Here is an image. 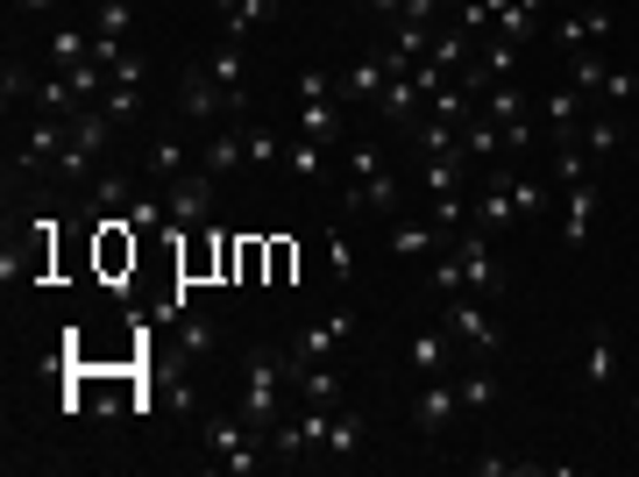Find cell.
I'll list each match as a JSON object with an SVG mask.
<instances>
[{
  "label": "cell",
  "mask_w": 639,
  "mask_h": 477,
  "mask_svg": "<svg viewBox=\"0 0 639 477\" xmlns=\"http://www.w3.org/2000/svg\"><path fill=\"white\" fill-rule=\"evenodd\" d=\"M561 192H569V200H561V243L583 249L590 229H597V186H590V178H569Z\"/></svg>",
  "instance_id": "8"
},
{
  "label": "cell",
  "mask_w": 639,
  "mask_h": 477,
  "mask_svg": "<svg viewBox=\"0 0 639 477\" xmlns=\"http://www.w3.org/2000/svg\"><path fill=\"white\" fill-rule=\"evenodd\" d=\"M143 71H149V57H135V51L114 57V79H121V86H143Z\"/></svg>",
  "instance_id": "47"
},
{
  "label": "cell",
  "mask_w": 639,
  "mask_h": 477,
  "mask_svg": "<svg viewBox=\"0 0 639 477\" xmlns=\"http://www.w3.org/2000/svg\"><path fill=\"white\" fill-rule=\"evenodd\" d=\"M455 392H462V413H483V407L497 399V378H491V370H469V378L455 385Z\"/></svg>",
  "instance_id": "38"
},
{
  "label": "cell",
  "mask_w": 639,
  "mask_h": 477,
  "mask_svg": "<svg viewBox=\"0 0 639 477\" xmlns=\"http://www.w3.org/2000/svg\"><path fill=\"white\" fill-rule=\"evenodd\" d=\"M86 57H93V36H86V29H51V65L57 71L86 65Z\"/></svg>",
  "instance_id": "26"
},
{
  "label": "cell",
  "mask_w": 639,
  "mask_h": 477,
  "mask_svg": "<svg viewBox=\"0 0 639 477\" xmlns=\"http://www.w3.org/2000/svg\"><path fill=\"white\" fill-rule=\"evenodd\" d=\"M299 136L334 143L341 136V100H306V108H299Z\"/></svg>",
  "instance_id": "23"
},
{
  "label": "cell",
  "mask_w": 639,
  "mask_h": 477,
  "mask_svg": "<svg viewBox=\"0 0 639 477\" xmlns=\"http://www.w3.org/2000/svg\"><path fill=\"white\" fill-rule=\"evenodd\" d=\"M164 207H171L178 229H200V221L213 214V178L200 171V164H192L186 178H171V186H164Z\"/></svg>",
  "instance_id": "4"
},
{
  "label": "cell",
  "mask_w": 639,
  "mask_h": 477,
  "mask_svg": "<svg viewBox=\"0 0 639 477\" xmlns=\"http://www.w3.org/2000/svg\"><path fill=\"white\" fill-rule=\"evenodd\" d=\"M505 151H532V122L519 114V122H505Z\"/></svg>",
  "instance_id": "49"
},
{
  "label": "cell",
  "mask_w": 639,
  "mask_h": 477,
  "mask_svg": "<svg viewBox=\"0 0 639 477\" xmlns=\"http://www.w3.org/2000/svg\"><path fill=\"white\" fill-rule=\"evenodd\" d=\"M71 143V114H36V129H29L22 157H14V171H36V164H57V151Z\"/></svg>",
  "instance_id": "9"
},
{
  "label": "cell",
  "mask_w": 639,
  "mask_h": 477,
  "mask_svg": "<svg viewBox=\"0 0 639 477\" xmlns=\"http://www.w3.org/2000/svg\"><path fill=\"white\" fill-rule=\"evenodd\" d=\"M178 114H186V122H213V114H242V100L227 93L206 65H186L178 71Z\"/></svg>",
  "instance_id": "3"
},
{
  "label": "cell",
  "mask_w": 639,
  "mask_h": 477,
  "mask_svg": "<svg viewBox=\"0 0 639 477\" xmlns=\"http://www.w3.org/2000/svg\"><path fill=\"white\" fill-rule=\"evenodd\" d=\"M384 86H391V65H384V51L356 57V65L341 71V108H377V100H384Z\"/></svg>",
  "instance_id": "7"
},
{
  "label": "cell",
  "mask_w": 639,
  "mask_h": 477,
  "mask_svg": "<svg viewBox=\"0 0 639 477\" xmlns=\"http://www.w3.org/2000/svg\"><path fill=\"white\" fill-rule=\"evenodd\" d=\"M292 364H299V356H292ZM292 392L306 399V407H341V370H334V364H299Z\"/></svg>",
  "instance_id": "13"
},
{
  "label": "cell",
  "mask_w": 639,
  "mask_h": 477,
  "mask_svg": "<svg viewBox=\"0 0 639 477\" xmlns=\"http://www.w3.org/2000/svg\"><path fill=\"white\" fill-rule=\"evenodd\" d=\"M469 470L477 477H526V470H547V464H526V456H477Z\"/></svg>",
  "instance_id": "41"
},
{
  "label": "cell",
  "mask_w": 639,
  "mask_h": 477,
  "mask_svg": "<svg viewBox=\"0 0 639 477\" xmlns=\"http://www.w3.org/2000/svg\"><path fill=\"white\" fill-rule=\"evenodd\" d=\"M540 8H554V0H540Z\"/></svg>",
  "instance_id": "54"
},
{
  "label": "cell",
  "mask_w": 639,
  "mask_h": 477,
  "mask_svg": "<svg viewBox=\"0 0 639 477\" xmlns=\"http://www.w3.org/2000/svg\"><path fill=\"white\" fill-rule=\"evenodd\" d=\"M604 79H612V65H604L597 51L569 57V86H575V93H604Z\"/></svg>",
  "instance_id": "31"
},
{
  "label": "cell",
  "mask_w": 639,
  "mask_h": 477,
  "mask_svg": "<svg viewBox=\"0 0 639 477\" xmlns=\"http://www.w3.org/2000/svg\"><path fill=\"white\" fill-rule=\"evenodd\" d=\"M14 8H22V14H51L57 0H14Z\"/></svg>",
  "instance_id": "51"
},
{
  "label": "cell",
  "mask_w": 639,
  "mask_h": 477,
  "mask_svg": "<svg viewBox=\"0 0 639 477\" xmlns=\"http://www.w3.org/2000/svg\"><path fill=\"white\" fill-rule=\"evenodd\" d=\"M469 178V157L462 151H440V157H419V192L434 200V192H462Z\"/></svg>",
  "instance_id": "14"
},
{
  "label": "cell",
  "mask_w": 639,
  "mask_h": 477,
  "mask_svg": "<svg viewBox=\"0 0 639 477\" xmlns=\"http://www.w3.org/2000/svg\"><path fill=\"white\" fill-rule=\"evenodd\" d=\"M362 8H370L377 22H399V14H405V0H362Z\"/></svg>",
  "instance_id": "50"
},
{
  "label": "cell",
  "mask_w": 639,
  "mask_h": 477,
  "mask_svg": "<svg viewBox=\"0 0 639 477\" xmlns=\"http://www.w3.org/2000/svg\"><path fill=\"white\" fill-rule=\"evenodd\" d=\"M0 100H8V108L36 100V79H29V65H22V57H8V71H0Z\"/></svg>",
  "instance_id": "37"
},
{
  "label": "cell",
  "mask_w": 639,
  "mask_h": 477,
  "mask_svg": "<svg viewBox=\"0 0 639 477\" xmlns=\"http://www.w3.org/2000/svg\"><path fill=\"white\" fill-rule=\"evenodd\" d=\"M128 8H135V0H100L93 36H100V43H121V36H128Z\"/></svg>",
  "instance_id": "35"
},
{
  "label": "cell",
  "mask_w": 639,
  "mask_h": 477,
  "mask_svg": "<svg viewBox=\"0 0 639 477\" xmlns=\"http://www.w3.org/2000/svg\"><path fill=\"white\" fill-rule=\"evenodd\" d=\"M348 171H356V178L384 171V151H377V143H356V157H348Z\"/></svg>",
  "instance_id": "48"
},
{
  "label": "cell",
  "mask_w": 639,
  "mask_h": 477,
  "mask_svg": "<svg viewBox=\"0 0 639 477\" xmlns=\"http://www.w3.org/2000/svg\"><path fill=\"white\" fill-rule=\"evenodd\" d=\"M413 370L419 378H440L448 370V335H413Z\"/></svg>",
  "instance_id": "33"
},
{
  "label": "cell",
  "mask_w": 639,
  "mask_h": 477,
  "mask_svg": "<svg viewBox=\"0 0 639 477\" xmlns=\"http://www.w3.org/2000/svg\"><path fill=\"white\" fill-rule=\"evenodd\" d=\"M632 93H639V79H632L626 65H612V79H604V93H597V100H604V108H626Z\"/></svg>",
  "instance_id": "43"
},
{
  "label": "cell",
  "mask_w": 639,
  "mask_h": 477,
  "mask_svg": "<svg viewBox=\"0 0 639 477\" xmlns=\"http://www.w3.org/2000/svg\"><path fill=\"white\" fill-rule=\"evenodd\" d=\"M575 108H583V93H575V86H554V93H547V129H554V143H575V122H583V114H575Z\"/></svg>",
  "instance_id": "22"
},
{
  "label": "cell",
  "mask_w": 639,
  "mask_h": 477,
  "mask_svg": "<svg viewBox=\"0 0 639 477\" xmlns=\"http://www.w3.org/2000/svg\"><path fill=\"white\" fill-rule=\"evenodd\" d=\"M121 200H128V178H121V171H93V186H86V207H93V214H114Z\"/></svg>",
  "instance_id": "29"
},
{
  "label": "cell",
  "mask_w": 639,
  "mask_h": 477,
  "mask_svg": "<svg viewBox=\"0 0 639 477\" xmlns=\"http://www.w3.org/2000/svg\"><path fill=\"white\" fill-rule=\"evenodd\" d=\"M455 264H462V286L469 292H505V271H497L491 235H483V229H469L462 243H455Z\"/></svg>",
  "instance_id": "6"
},
{
  "label": "cell",
  "mask_w": 639,
  "mask_h": 477,
  "mask_svg": "<svg viewBox=\"0 0 639 477\" xmlns=\"http://www.w3.org/2000/svg\"><path fill=\"white\" fill-rule=\"evenodd\" d=\"M206 71H213V79H221L227 93L242 100V114H249V79H242V43H235V36H221V43L206 51Z\"/></svg>",
  "instance_id": "17"
},
{
  "label": "cell",
  "mask_w": 639,
  "mask_h": 477,
  "mask_svg": "<svg viewBox=\"0 0 639 477\" xmlns=\"http://www.w3.org/2000/svg\"><path fill=\"white\" fill-rule=\"evenodd\" d=\"M299 93H306V100H341V79H334V71H299Z\"/></svg>",
  "instance_id": "42"
},
{
  "label": "cell",
  "mask_w": 639,
  "mask_h": 477,
  "mask_svg": "<svg viewBox=\"0 0 639 477\" xmlns=\"http://www.w3.org/2000/svg\"><path fill=\"white\" fill-rule=\"evenodd\" d=\"M348 328H356V314H348V307H334L327 321H313L306 335H299V350H292V356H299V364H327V356L341 350V335H348Z\"/></svg>",
  "instance_id": "11"
},
{
  "label": "cell",
  "mask_w": 639,
  "mask_h": 477,
  "mask_svg": "<svg viewBox=\"0 0 639 477\" xmlns=\"http://www.w3.org/2000/svg\"><path fill=\"white\" fill-rule=\"evenodd\" d=\"M356 442H362V421H356V413H341V407H334V421H327V450H334V456H348Z\"/></svg>",
  "instance_id": "40"
},
{
  "label": "cell",
  "mask_w": 639,
  "mask_h": 477,
  "mask_svg": "<svg viewBox=\"0 0 639 477\" xmlns=\"http://www.w3.org/2000/svg\"><path fill=\"white\" fill-rule=\"evenodd\" d=\"M284 171H299V178H320V171H327V143H313V136L284 143Z\"/></svg>",
  "instance_id": "28"
},
{
  "label": "cell",
  "mask_w": 639,
  "mask_h": 477,
  "mask_svg": "<svg viewBox=\"0 0 639 477\" xmlns=\"http://www.w3.org/2000/svg\"><path fill=\"white\" fill-rule=\"evenodd\" d=\"M505 221H519V207H512V178L505 171H491V186H483V200L469 207V229H505Z\"/></svg>",
  "instance_id": "12"
},
{
  "label": "cell",
  "mask_w": 639,
  "mask_h": 477,
  "mask_svg": "<svg viewBox=\"0 0 639 477\" xmlns=\"http://www.w3.org/2000/svg\"><path fill=\"white\" fill-rule=\"evenodd\" d=\"M632 428H639V399H632Z\"/></svg>",
  "instance_id": "53"
},
{
  "label": "cell",
  "mask_w": 639,
  "mask_h": 477,
  "mask_svg": "<svg viewBox=\"0 0 639 477\" xmlns=\"http://www.w3.org/2000/svg\"><path fill=\"white\" fill-rule=\"evenodd\" d=\"M200 435H206V450H213V464H221L227 477H249L256 464H264V435H256L249 421H242V413H206L200 421Z\"/></svg>",
  "instance_id": "2"
},
{
  "label": "cell",
  "mask_w": 639,
  "mask_h": 477,
  "mask_svg": "<svg viewBox=\"0 0 639 477\" xmlns=\"http://www.w3.org/2000/svg\"><path fill=\"white\" fill-rule=\"evenodd\" d=\"M242 136H249V164H278L284 157V143L270 136V129H242Z\"/></svg>",
  "instance_id": "44"
},
{
  "label": "cell",
  "mask_w": 639,
  "mask_h": 477,
  "mask_svg": "<svg viewBox=\"0 0 639 477\" xmlns=\"http://www.w3.org/2000/svg\"><path fill=\"white\" fill-rule=\"evenodd\" d=\"M213 8H221V29H227V36H249V29L256 22H270V0H213Z\"/></svg>",
  "instance_id": "24"
},
{
  "label": "cell",
  "mask_w": 639,
  "mask_h": 477,
  "mask_svg": "<svg viewBox=\"0 0 639 477\" xmlns=\"http://www.w3.org/2000/svg\"><path fill=\"white\" fill-rule=\"evenodd\" d=\"M348 207H370V214H391V207H399V178H391V171H370V178H356V186H348Z\"/></svg>",
  "instance_id": "21"
},
{
  "label": "cell",
  "mask_w": 639,
  "mask_h": 477,
  "mask_svg": "<svg viewBox=\"0 0 639 477\" xmlns=\"http://www.w3.org/2000/svg\"><path fill=\"white\" fill-rule=\"evenodd\" d=\"M440 8H455V14H462V8H469V0H440Z\"/></svg>",
  "instance_id": "52"
},
{
  "label": "cell",
  "mask_w": 639,
  "mask_h": 477,
  "mask_svg": "<svg viewBox=\"0 0 639 477\" xmlns=\"http://www.w3.org/2000/svg\"><path fill=\"white\" fill-rule=\"evenodd\" d=\"M547 200H554V192H547L540 178H512V207H519L526 221H532V214H547Z\"/></svg>",
  "instance_id": "39"
},
{
  "label": "cell",
  "mask_w": 639,
  "mask_h": 477,
  "mask_svg": "<svg viewBox=\"0 0 639 477\" xmlns=\"http://www.w3.org/2000/svg\"><path fill=\"white\" fill-rule=\"evenodd\" d=\"M448 335H455V342H469V350H477V356H497V350H505V335H497V321L483 314L477 300H462V292H455V300H448Z\"/></svg>",
  "instance_id": "5"
},
{
  "label": "cell",
  "mask_w": 639,
  "mask_h": 477,
  "mask_svg": "<svg viewBox=\"0 0 639 477\" xmlns=\"http://www.w3.org/2000/svg\"><path fill=\"white\" fill-rule=\"evenodd\" d=\"M532 14H540V0H505V8H497V36L526 43L532 36Z\"/></svg>",
  "instance_id": "32"
},
{
  "label": "cell",
  "mask_w": 639,
  "mask_h": 477,
  "mask_svg": "<svg viewBox=\"0 0 639 477\" xmlns=\"http://www.w3.org/2000/svg\"><path fill=\"white\" fill-rule=\"evenodd\" d=\"M426 221H434V229H462V221H469V192H434V200H426Z\"/></svg>",
  "instance_id": "34"
},
{
  "label": "cell",
  "mask_w": 639,
  "mask_h": 477,
  "mask_svg": "<svg viewBox=\"0 0 639 477\" xmlns=\"http://www.w3.org/2000/svg\"><path fill=\"white\" fill-rule=\"evenodd\" d=\"M434 292H440V300H455V292H462V264H455V249L434 264Z\"/></svg>",
  "instance_id": "45"
},
{
  "label": "cell",
  "mask_w": 639,
  "mask_h": 477,
  "mask_svg": "<svg viewBox=\"0 0 639 477\" xmlns=\"http://www.w3.org/2000/svg\"><path fill=\"white\" fill-rule=\"evenodd\" d=\"M100 114H107V122H135V114H143V86H107V93H100Z\"/></svg>",
  "instance_id": "30"
},
{
  "label": "cell",
  "mask_w": 639,
  "mask_h": 477,
  "mask_svg": "<svg viewBox=\"0 0 639 477\" xmlns=\"http://www.w3.org/2000/svg\"><path fill=\"white\" fill-rule=\"evenodd\" d=\"M178 342H186V350H213V321H206V314H192L186 328H178Z\"/></svg>",
  "instance_id": "46"
},
{
  "label": "cell",
  "mask_w": 639,
  "mask_h": 477,
  "mask_svg": "<svg viewBox=\"0 0 639 477\" xmlns=\"http://www.w3.org/2000/svg\"><path fill=\"white\" fill-rule=\"evenodd\" d=\"M455 413H462V392L440 385V378H426V392L413 399V428H419V435H448Z\"/></svg>",
  "instance_id": "10"
},
{
  "label": "cell",
  "mask_w": 639,
  "mask_h": 477,
  "mask_svg": "<svg viewBox=\"0 0 639 477\" xmlns=\"http://www.w3.org/2000/svg\"><path fill=\"white\" fill-rule=\"evenodd\" d=\"M292 356L284 350H256L249 356V385H242V421L256 428V435L270 442V428H278V399H284V385H292Z\"/></svg>",
  "instance_id": "1"
},
{
  "label": "cell",
  "mask_w": 639,
  "mask_h": 477,
  "mask_svg": "<svg viewBox=\"0 0 639 477\" xmlns=\"http://www.w3.org/2000/svg\"><path fill=\"white\" fill-rule=\"evenodd\" d=\"M434 243H440L434 221H399L391 229V257H434Z\"/></svg>",
  "instance_id": "25"
},
{
  "label": "cell",
  "mask_w": 639,
  "mask_h": 477,
  "mask_svg": "<svg viewBox=\"0 0 639 477\" xmlns=\"http://www.w3.org/2000/svg\"><path fill=\"white\" fill-rule=\"evenodd\" d=\"M434 36H440L434 22H391V43H399L405 57H426V51H434Z\"/></svg>",
  "instance_id": "36"
},
{
  "label": "cell",
  "mask_w": 639,
  "mask_h": 477,
  "mask_svg": "<svg viewBox=\"0 0 639 477\" xmlns=\"http://www.w3.org/2000/svg\"><path fill=\"white\" fill-rule=\"evenodd\" d=\"M583 378H590V392H612L618 385V342H612V328H590V364H583Z\"/></svg>",
  "instance_id": "15"
},
{
  "label": "cell",
  "mask_w": 639,
  "mask_h": 477,
  "mask_svg": "<svg viewBox=\"0 0 639 477\" xmlns=\"http://www.w3.org/2000/svg\"><path fill=\"white\" fill-rule=\"evenodd\" d=\"M477 114H483V122H497V129H505V122H519V114H526V86H519V79L483 86V93H477Z\"/></svg>",
  "instance_id": "16"
},
{
  "label": "cell",
  "mask_w": 639,
  "mask_h": 477,
  "mask_svg": "<svg viewBox=\"0 0 639 477\" xmlns=\"http://www.w3.org/2000/svg\"><path fill=\"white\" fill-rule=\"evenodd\" d=\"M235 164H249V136H242V129H227V136H213L206 151H200V171H206V178L235 171Z\"/></svg>",
  "instance_id": "20"
},
{
  "label": "cell",
  "mask_w": 639,
  "mask_h": 477,
  "mask_svg": "<svg viewBox=\"0 0 639 477\" xmlns=\"http://www.w3.org/2000/svg\"><path fill=\"white\" fill-rule=\"evenodd\" d=\"M143 171L157 178V186H171V178H186L192 171V157H186V136H157L143 151Z\"/></svg>",
  "instance_id": "18"
},
{
  "label": "cell",
  "mask_w": 639,
  "mask_h": 477,
  "mask_svg": "<svg viewBox=\"0 0 639 477\" xmlns=\"http://www.w3.org/2000/svg\"><path fill=\"white\" fill-rule=\"evenodd\" d=\"M604 36H612V14L604 8H575L569 22H561V43H569V51H597Z\"/></svg>",
  "instance_id": "19"
},
{
  "label": "cell",
  "mask_w": 639,
  "mask_h": 477,
  "mask_svg": "<svg viewBox=\"0 0 639 477\" xmlns=\"http://www.w3.org/2000/svg\"><path fill=\"white\" fill-rule=\"evenodd\" d=\"M618 143H626V129H618V114H590V122H583V151H590V157H612Z\"/></svg>",
  "instance_id": "27"
}]
</instances>
